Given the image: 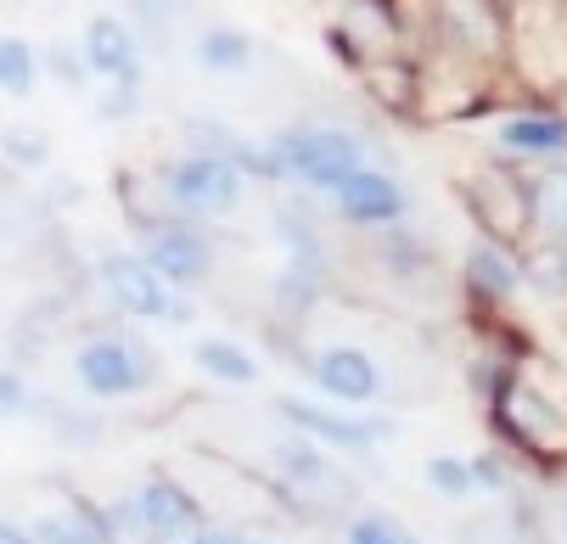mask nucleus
I'll return each mask as SVG.
<instances>
[{
    "mask_svg": "<svg viewBox=\"0 0 567 544\" xmlns=\"http://www.w3.org/2000/svg\"><path fill=\"white\" fill-rule=\"evenodd\" d=\"M0 544H34V527H29V522H12V516H0Z\"/></svg>",
    "mask_w": 567,
    "mask_h": 544,
    "instance_id": "473e14b6",
    "label": "nucleus"
},
{
    "mask_svg": "<svg viewBox=\"0 0 567 544\" xmlns=\"http://www.w3.org/2000/svg\"><path fill=\"white\" fill-rule=\"evenodd\" d=\"M327 45L343 67H371L411 56V18L399 0H338V18L327 23Z\"/></svg>",
    "mask_w": 567,
    "mask_h": 544,
    "instance_id": "423d86ee",
    "label": "nucleus"
},
{
    "mask_svg": "<svg viewBox=\"0 0 567 544\" xmlns=\"http://www.w3.org/2000/svg\"><path fill=\"white\" fill-rule=\"evenodd\" d=\"M265 146H270L281 180H292L309 197H332L360 164H371L365 140L354 129H343V124H287Z\"/></svg>",
    "mask_w": 567,
    "mask_h": 544,
    "instance_id": "f257e3e1",
    "label": "nucleus"
},
{
    "mask_svg": "<svg viewBox=\"0 0 567 544\" xmlns=\"http://www.w3.org/2000/svg\"><path fill=\"white\" fill-rule=\"evenodd\" d=\"M29 527H34V544H113L102 505L85 494H68L56 511H40Z\"/></svg>",
    "mask_w": 567,
    "mask_h": 544,
    "instance_id": "6ab92c4d",
    "label": "nucleus"
},
{
    "mask_svg": "<svg viewBox=\"0 0 567 544\" xmlns=\"http://www.w3.org/2000/svg\"><path fill=\"white\" fill-rule=\"evenodd\" d=\"M141 85H146V80H118V85H102V107H96V113H102L107 124L135 118V113H141Z\"/></svg>",
    "mask_w": 567,
    "mask_h": 544,
    "instance_id": "cd10ccee",
    "label": "nucleus"
},
{
    "mask_svg": "<svg viewBox=\"0 0 567 544\" xmlns=\"http://www.w3.org/2000/svg\"><path fill=\"white\" fill-rule=\"evenodd\" d=\"M34 85H40V51L23 34H0V91L29 96Z\"/></svg>",
    "mask_w": 567,
    "mask_h": 544,
    "instance_id": "b1692460",
    "label": "nucleus"
},
{
    "mask_svg": "<svg viewBox=\"0 0 567 544\" xmlns=\"http://www.w3.org/2000/svg\"><path fill=\"white\" fill-rule=\"evenodd\" d=\"M73 381L91 399L113 405V399H135L157 381V359L146 343H135L130 332H91L73 348Z\"/></svg>",
    "mask_w": 567,
    "mask_h": 544,
    "instance_id": "0eeeda50",
    "label": "nucleus"
},
{
    "mask_svg": "<svg viewBox=\"0 0 567 544\" xmlns=\"http://www.w3.org/2000/svg\"><path fill=\"white\" fill-rule=\"evenodd\" d=\"M472 478H477V494H483V489L506 494V465H501V454H472Z\"/></svg>",
    "mask_w": 567,
    "mask_h": 544,
    "instance_id": "2f4dec72",
    "label": "nucleus"
},
{
    "mask_svg": "<svg viewBox=\"0 0 567 544\" xmlns=\"http://www.w3.org/2000/svg\"><path fill=\"white\" fill-rule=\"evenodd\" d=\"M528 191V242L523 248H567V158L523 169Z\"/></svg>",
    "mask_w": 567,
    "mask_h": 544,
    "instance_id": "a211bd4d",
    "label": "nucleus"
},
{
    "mask_svg": "<svg viewBox=\"0 0 567 544\" xmlns=\"http://www.w3.org/2000/svg\"><path fill=\"white\" fill-rule=\"evenodd\" d=\"M130 516H135V533L141 544H157V538H192L208 516H203V500L175 478V472H146L130 494H124Z\"/></svg>",
    "mask_w": 567,
    "mask_h": 544,
    "instance_id": "ddd939ff",
    "label": "nucleus"
},
{
    "mask_svg": "<svg viewBox=\"0 0 567 544\" xmlns=\"http://www.w3.org/2000/svg\"><path fill=\"white\" fill-rule=\"evenodd\" d=\"M157 544H197V533L192 538H157Z\"/></svg>",
    "mask_w": 567,
    "mask_h": 544,
    "instance_id": "c9c22d12",
    "label": "nucleus"
},
{
    "mask_svg": "<svg viewBox=\"0 0 567 544\" xmlns=\"http://www.w3.org/2000/svg\"><path fill=\"white\" fill-rule=\"evenodd\" d=\"M29 410H34L29 381H23L18 370H7V365H0V421H18V416H29Z\"/></svg>",
    "mask_w": 567,
    "mask_h": 544,
    "instance_id": "c85d7f7f",
    "label": "nucleus"
},
{
    "mask_svg": "<svg viewBox=\"0 0 567 544\" xmlns=\"http://www.w3.org/2000/svg\"><path fill=\"white\" fill-rule=\"evenodd\" d=\"M0 158H7L12 169H45L51 164V140L29 124H12V129H0Z\"/></svg>",
    "mask_w": 567,
    "mask_h": 544,
    "instance_id": "a878e982",
    "label": "nucleus"
},
{
    "mask_svg": "<svg viewBox=\"0 0 567 544\" xmlns=\"http://www.w3.org/2000/svg\"><path fill=\"white\" fill-rule=\"evenodd\" d=\"M483 158L512 164V169H539V164H561L567 158V118L550 102H528V107H506L489 135H483Z\"/></svg>",
    "mask_w": 567,
    "mask_h": 544,
    "instance_id": "9b49d317",
    "label": "nucleus"
},
{
    "mask_svg": "<svg viewBox=\"0 0 567 544\" xmlns=\"http://www.w3.org/2000/svg\"><path fill=\"white\" fill-rule=\"evenodd\" d=\"M45 67L56 73V80H62V85H73V91H79V85H85V80H91V67H85V56H79V45H51V56H45Z\"/></svg>",
    "mask_w": 567,
    "mask_h": 544,
    "instance_id": "c756f323",
    "label": "nucleus"
},
{
    "mask_svg": "<svg viewBox=\"0 0 567 544\" xmlns=\"http://www.w3.org/2000/svg\"><path fill=\"white\" fill-rule=\"evenodd\" d=\"M461 202L472 213V224L483 230L489 242L523 248L528 242V191H523V169L483 158L461 175Z\"/></svg>",
    "mask_w": 567,
    "mask_h": 544,
    "instance_id": "9d476101",
    "label": "nucleus"
},
{
    "mask_svg": "<svg viewBox=\"0 0 567 544\" xmlns=\"http://www.w3.org/2000/svg\"><path fill=\"white\" fill-rule=\"evenodd\" d=\"M433 62H455L466 73H489L512 56V7L506 0H427Z\"/></svg>",
    "mask_w": 567,
    "mask_h": 544,
    "instance_id": "f03ea898",
    "label": "nucleus"
},
{
    "mask_svg": "<svg viewBox=\"0 0 567 544\" xmlns=\"http://www.w3.org/2000/svg\"><path fill=\"white\" fill-rule=\"evenodd\" d=\"M79 56H85L91 80L102 85H118V80H146V62H141V40L124 18L113 12H96L85 23V34H79Z\"/></svg>",
    "mask_w": 567,
    "mask_h": 544,
    "instance_id": "f3484780",
    "label": "nucleus"
},
{
    "mask_svg": "<svg viewBox=\"0 0 567 544\" xmlns=\"http://www.w3.org/2000/svg\"><path fill=\"white\" fill-rule=\"evenodd\" d=\"M550 107H556V113H561V118H567V80H561V85H556V91H550Z\"/></svg>",
    "mask_w": 567,
    "mask_h": 544,
    "instance_id": "72a5a7b5",
    "label": "nucleus"
},
{
    "mask_svg": "<svg viewBox=\"0 0 567 544\" xmlns=\"http://www.w3.org/2000/svg\"><path fill=\"white\" fill-rule=\"evenodd\" d=\"M327 202L354 230H393V224L411 219V191H404V180L393 169H382V164H360Z\"/></svg>",
    "mask_w": 567,
    "mask_h": 544,
    "instance_id": "2eb2a0df",
    "label": "nucleus"
},
{
    "mask_svg": "<svg viewBox=\"0 0 567 544\" xmlns=\"http://www.w3.org/2000/svg\"><path fill=\"white\" fill-rule=\"evenodd\" d=\"M461 292L483 308H506L523 297V248H506V242H489L477 237L461 259Z\"/></svg>",
    "mask_w": 567,
    "mask_h": 544,
    "instance_id": "dca6fc26",
    "label": "nucleus"
},
{
    "mask_svg": "<svg viewBox=\"0 0 567 544\" xmlns=\"http://www.w3.org/2000/svg\"><path fill=\"white\" fill-rule=\"evenodd\" d=\"M270 410L281 416V427H292L298 438L332 449V454H371L382 438H393V421H382V416L327 410V405H309V399H298V394H281Z\"/></svg>",
    "mask_w": 567,
    "mask_h": 544,
    "instance_id": "f8f14e48",
    "label": "nucleus"
},
{
    "mask_svg": "<svg viewBox=\"0 0 567 544\" xmlns=\"http://www.w3.org/2000/svg\"><path fill=\"white\" fill-rule=\"evenodd\" d=\"M135 253L164 275L175 292H197L214 270H219V242L214 230L197 224V219H181V213H164V219H146L135 224Z\"/></svg>",
    "mask_w": 567,
    "mask_h": 544,
    "instance_id": "6e6552de",
    "label": "nucleus"
},
{
    "mask_svg": "<svg viewBox=\"0 0 567 544\" xmlns=\"http://www.w3.org/2000/svg\"><path fill=\"white\" fill-rule=\"evenodd\" d=\"M309 381L320 399L332 405H377L388 394V376H382V359L360 343H327L309 354Z\"/></svg>",
    "mask_w": 567,
    "mask_h": 544,
    "instance_id": "4468645a",
    "label": "nucleus"
},
{
    "mask_svg": "<svg viewBox=\"0 0 567 544\" xmlns=\"http://www.w3.org/2000/svg\"><path fill=\"white\" fill-rule=\"evenodd\" d=\"M489 405H495V427L506 432L512 449H523L528 460H556L567 454V416L556 410L550 394L523 376V370H501V381L489 387Z\"/></svg>",
    "mask_w": 567,
    "mask_h": 544,
    "instance_id": "39448f33",
    "label": "nucleus"
},
{
    "mask_svg": "<svg viewBox=\"0 0 567 544\" xmlns=\"http://www.w3.org/2000/svg\"><path fill=\"white\" fill-rule=\"evenodd\" d=\"M270 472H276V489L287 500H298V511H315V516H332V511H349L360 500V483L338 465V454H327L320 443L287 432L276 449H270Z\"/></svg>",
    "mask_w": 567,
    "mask_h": 544,
    "instance_id": "20e7f679",
    "label": "nucleus"
},
{
    "mask_svg": "<svg viewBox=\"0 0 567 544\" xmlns=\"http://www.w3.org/2000/svg\"><path fill=\"white\" fill-rule=\"evenodd\" d=\"M343 544H416V533L399 527V522L382 516V511H354L349 527H343Z\"/></svg>",
    "mask_w": 567,
    "mask_h": 544,
    "instance_id": "bb28decb",
    "label": "nucleus"
},
{
    "mask_svg": "<svg viewBox=\"0 0 567 544\" xmlns=\"http://www.w3.org/2000/svg\"><path fill=\"white\" fill-rule=\"evenodd\" d=\"M427 489L439 494V500H477V478H472V460H461V454H433L427 460Z\"/></svg>",
    "mask_w": 567,
    "mask_h": 544,
    "instance_id": "393cba45",
    "label": "nucleus"
},
{
    "mask_svg": "<svg viewBox=\"0 0 567 544\" xmlns=\"http://www.w3.org/2000/svg\"><path fill=\"white\" fill-rule=\"evenodd\" d=\"M192 365H197L208 381H219V387H259V376H265V365L241 348V343H230V337H197Z\"/></svg>",
    "mask_w": 567,
    "mask_h": 544,
    "instance_id": "412c9836",
    "label": "nucleus"
},
{
    "mask_svg": "<svg viewBox=\"0 0 567 544\" xmlns=\"http://www.w3.org/2000/svg\"><path fill=\"white\" fill-rule=\"evenodd\" d=\"M327 281H332V259L327 248H309V253H287L281 270H276V308L287 315H309V308L327 297Z\"/></svg>",
    "mask_w": 567,
    "mask_h": 544,
    "instance_id": "aec40b11",
    "label": "nucleus"
},
{
    "mask_svg": "<svg viewBox=\"0 0 567 544\" xmlns=\"http://www.w3.org/2000/svg\"><path fill=\"white\" fill-rule=\"evenodd\" d=\"M152 186H157V197H164L169 213L197 219V224H214V219L236 213L241 191H248V180H241L225 158H214V151H192V146L157 164Z\"/></svg>",
    "mask_w": 567,
    "mask_h": 544,
    "instance_id": "7ed1b4c3",
    "label": "nucleus"
},
{
    "mask_svg": "<svg viewBox=\"0 0 567 544\" xmlns=\"http://www.w3.org/2000/svg\"><path fill=\"white\" fill-rule=\"evenodd\" d=\"M523 286H534L550 308H567V248H523Z\"/></svg>",
    "mask_w": 567,
    "mask_h": 544,
    "instance_id": "5701e85b",
    "label": "nucleus"
},
{
    "mask_svg": "<svg viewBox=\"0 0 567 544\" xmlns=\"http://www.w3.org/2000/svg\"><path fill=\"white\" fill-rule=\"evenodd\" d=\"M230 544H270V538H248V533H230Z\"/></svg>",
    "mask_w": 567,
    "mask_h": 544,
    "instance_id": "f704fd0d",
    "label": "nucleus"
},
{
    "mask_svg": "<svg viewBox=\"0 0 567 544\" xmlns=\"http://www.w3.org/2000/svg\"><path fill=\"white\" fill-rule=\"evenodd\" d=\"M192 56H197V67H208V73H248V67L259 62L254 34H241V29H230V23H208V29L197 34Z\"/></svg>",
    "mask_w": 567,
    "mask_h": 544,
    "instance_id": "4be33fe9",
    "label": "nucleus"
},
{
    "mask_svg": "<svg viewBox=\"0 0 567 544\" xmlns=\"http://www.w3.org/2000/svg\"><path fill=\"white\" fill-rule=\"evenodd\" d=\"M561 516H567V505H561Z\"/></svg>",
    "mask_w": 567,
    "mask_h": 544,
    "instance_id": "e433bc0d",
    "label": "nucleus"
},
{
    "mask_svg": "<svg viewBox=\"0 0 567 544\" xmlns=\"http://www.w3.org/2000/svg\"><path fill=\"white\" fill-rule=\"evenodd\" d=\"M96 275L107 286V297L124 308L130 321H152V326H186L197 308H192V292H175L164 275H157L135 248H107L96 259Z\"/></svg>",
    "mask_w": 567,
    "mask_h": 544,
    "instance_id": "1a4fd4ad",
    "label": "nucleus"
},
{
    "mask_svg": "<svg viewBox=\"0 0 567 544\" xmlns=\"http://www.w3.org/2000/svg\"><path fill=\"white\" fill-rule=\"evenodd\" d=\"M130 7H135V23H146V29H157V34L175 29V23L186 18L181 0H130Z\"/></svg>",
    "mask_w": 567,
    "mask_h": 544,
    "instance_id": "7c9ffc66",
    "label": "nucleus"
}]
</instances>
